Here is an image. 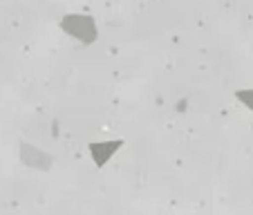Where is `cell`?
<instances>
[{
	"label": "cell",
	"mask_w": 253,
	"mask_h": 215,
	"mask_svg": "<svg viewBox=\"0 0 253 215\" xmlns=\"http://www.w3.org/2000/svg\"><path fill=\"white\" fill-rule=\"evenodd\" d=\"M61 29L81 45H92L99 41V27L90 14H65L61 18Z\"/></svg>",
	"instance_id": "obj_1"
},
{
	"label": "cell",
	"mask_w": 253,
	"mask_h": 215,
	"mask_svg": "<svg viewBox=\"0 0 253 215\" xmlns=\"http://www.w3.org/2000/svg\"><path fill=\"white\" fill-rule=\"evenodd\" d=\"M121 146H124V139H112V141H94V143H90L87 150H90V157H92V162L96 164V168H103L105 164L119 153Z\"/></svg>",
	"instance_id": "obj_2"
},
{
	"label": "cell",
	"mask_w": 253,
	"mask_h": 215,
	"mask_svg": "<svg viewBox=\"0 0 253 215\" xmlns=\"http://www.w3.org/2000/svg\"><path fill=\"white\" fill-rule=\"evenodd\" d=\"M20 157H23V162L27 164V166H34V168H45L39 159H49V162H52L49 155L41 153V150H34L29 143H23V146H20Z\"/></svg>",
	"instance_id": "obj_3"
},
{
	"label": "cell",
	"mask_w": 253,
	"mask_h": 215,
	"mask_svg": "<svg viewBox=\"0 0 253 215\" xmlns=\"http://www.w3.org/2000/svg\"><path fill=\"white\" fill-rule=\"evenodd\" d=\"M235 99L247 108V110L253 112V87H247V90H238L235 92Z\"/></svg>",
	"instance_id": "obj_4"
}]
</instances>
